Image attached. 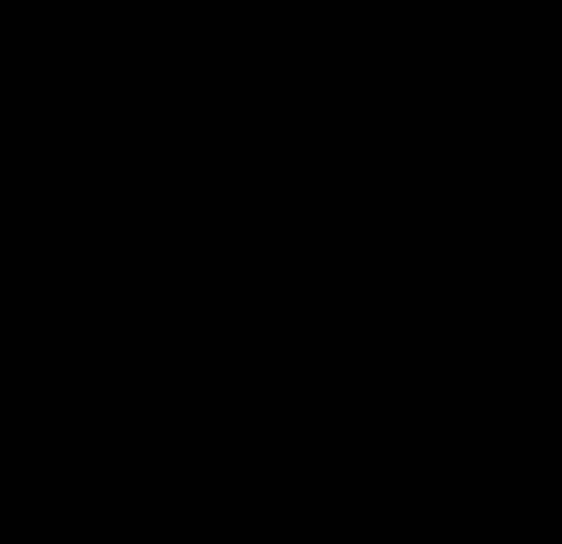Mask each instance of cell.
<instances>
[]
</instances>
